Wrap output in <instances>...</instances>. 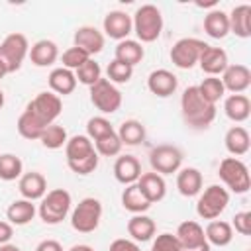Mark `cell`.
I'll return each instance as SVG.
<instances>
[{"instance_id":"6da1fadb","label":"cell","mask_w":251,"mask_h":251,"mask_svg":"<svg viewBox=\"0 0 251 251\" xmlns=\"http://www.w3.org/2000/svg\"><path fill=\"white\" fill-rule=\"evenodd\" d=\"M180 112L184 124L190 126L192 129H206L216 118V106L206 102L196 86L184 88L180 96Z\"/></svg>"},{"instance_id":"7a4b0ae2","label":"cell","mask_w":251,"mask_h":251,"mask_svg":"<svg viewBox=\"0 0 251 251\" xmlns=\"http://www.w3.org/2000/svg\"><path fill=\"white\" fill-rule=\"evenodd\" d=\"M131 24H133V31H135L137 39L141 43H151L163 31V14L157 6L143 4L135 10V14L131 18Z\"/></svg>"},{"instance_id":"3957f363","label":"cell","mask_w":251,"mask_h":251,"mask_svg":"<svg viewBox=\"0 0 251 251\" xmlns=\"http://www.w3.org/2000/svg\"><path fill=\"white\" fill-rule=\"evenodd\" d=\"M71 204H73L71 192L65 190V188H55V190H49L41 198L37 214L45 224L55 226V224H61L67 218V214L71 212Z\"/></svg>"},{"instance_id":"277c9868","label":"cell","mask_w":251,"mask_h":251,"mask_svg":"<svg viewBox=\"0 0 251 251\" xmlns=\"http://www.w3.org/2000/svg\"><path fill=\"white\" fill-rule=\"evenodd\" d=\"M218 175L224 180V184L231 192H235V194H245L249 190V186H251L249 169L237 157H226V159H222V163L218 167Z\"/></svg>"},{"instance_id":"5b68a950","label":"cell","mask_w":251,"mask_h":251,"mask_svg":"<svg viewBox=\"0 0 251 251\" xmlns=\"http://www.w3.org/2000/svg\"><path fill=\"white\" fill-rule=\"evenodd\" d=\"M100 220H102V202L98 198H92V196L82 198L71 214V226L78 233L94 231L98 227Z\"/></svg>"},{"instance_id":"8992f818","label":"cell","mask_w":251,"mask_h":251,"mask_svg":"<svg viewBox=\"0 0 251 251\" xmlns=\"http://www.w3.org/2000/svg\"><path fill=\"white\" fill-rule=\"evenodd\" d=\"M27 53H29V43L24 33L14 31L6 35L0 43V61L8 73H16L22 67Z\"/></svg>"},{"instance_id":"52a82bcc","label":"cell","mask_w":251,"mask_h":251,"mask_svg":"<svg viewBox=\"0 0 251 251\" xmlns=\"http://www.w3.org/2000/svg\"><path fill=\"white\" fill-rule=\"evenodd\" d=\"M229 204V192L220 184H210L196 202V214L204 220H216Z\"/></svg>"},{"instance_id":"ba28073f","label":"cell","mask_w":251,"mask_h":251,"mask_svg":"<svg viewBox=\"0 0 251 251\" xmlns=\"http://www.w3.org/2000/svg\"><path fill=\"white\" fill-rule=\"evenodd\" d=\"M90 102L102 114H114L122 106V92L108 78H100L90 86Z\"/></svg>"},{"instance_id":"9c48e42d","label":"cell","mask_w":251,"mask_h":251,"mask_svg":"<svg viewBox=\"0 0 251 251\" xmlns=\"http://www.w3.org/2000/svg\"><path fill=\"white\" fill-rule=\"evenodd\" d=\"M206 47H208V43H204L202 39L182 37V39H178L173 45V49H171V61L178 69H192L198 63V59H200V55H202V51Z\"/></svg>"},{"instance_id":"30bf717a","label":"cell","mask_w":251,"mask_h":251,"mask_svg":"<svg viewBox=\"0 0 251 251\" xmlns=\"http://www.w3.org/2000/svg\"><path fill=\"white\" fill-rule=\"evenodd\" d=\"M25 110H29L41 124L51 126L55 124V120L61 116L63 112V102L61 96H57L55 92H39L27 106Z\"/></svg>"},{"instance_id":"8fae6325","label":"cell","mask_w":251,"mask_h":251,"mask_svg":"<svg viewBox=\"0 0 251 251\" xmlns=\"http://www.w3.org/2000/svg\"><path fill=\"white\" fill-rule=\"evenodd\" d=\"M149 163H151L153 171L159 173L161 176L163 175H173L182 165V151L176 145H169V143L157 145L149 153Z\"/></svg>"},{"instance_id":"7c38bea8","label":"cell","mask_w":251,"mask_h":251,"mask_svg":"<svg viewBox=\"0 0 251 251\" xmlns=\"http://www.w3.org/2000/svg\"><path fill=\"white\" fill-rule=\"evenodd\" d=\"M104 33L112 39L124 41L127 39V35L133 31V24H131V16L122 12V10H112L104 16Z\"/></svg>"},{"instance_id":"4fadbf2b","label":"cell","mask_w":251,"mask_h":251,"mask_svg":"<svg viewBox=\"0 0 251 251\" xmlns=\"http://www.w3.org/2000/svg\"><path fill=\"white\" fill-rule=\"evenodd\" d=\"M222 84L231 94H241L251 86V71L245 65H227L222 73Z\"/></svg>"},{"instance_id":"5bb4252c","label":"cell","mask_w":251,"mask_h":251,"mask_svg":"<svg viewBox=\"0 0 251 251\" xmlns=\"http://www.w3.org/2000/svg\"><path fill=\"white\" fill-rule=\"evenodd\" d=\"M176 86H178V78H176V75H173V73L167 71V69L151 71L149 76H147V88H149V92L155 94V96L167 98V96L175 94Z\"/></svg>"},{"instance_id":"9a60e30c","label":"cell","mask_w":251,"mask_h":251,"mask_svg":"<svg viewBox=\"0 0 251 251\" xmlns=\"http://www.w3.org/2000/svg\"><path fill=\"white\" fill-rule=\"evenodd\" d=\"M18 190L22 194V198L25 200H41L45 194H47V180L41 173L37 171H29V173H24L20 176V182H18Z\"/></svg>"},{"instance_id":"2e32d148","label":"cell","mask_w":251,"mask_h":251,"mask_svg":"<svg viewBox=\"0 0 251 251\" xmlns=\"http://www.w3.org/2000/svg\"><path fill=\"white\" fill-rule=\"evenodd\" d=\"M175 237H176V241L180 245V251L208 243L206 241V235H204V227L198 222H194V220H186V222L178 224Z\"/></svg>"},{"instance_id":"e0dca14e","label":"cell","mask_w":251,"mask_h":251,"mask_svg":"<svg viewBox=\"0 0 251 251\" xmlns=\"http://www.w3.org/2000/svg\"><path fill=\"white\" fill-rule=\"evenodd\" d=\"M75 47L86 51L92 57L104 49V33L94 25H80L75 31Z\"/></svg>"},{"instance_id":"ac0fdd59","label":"cell","mask_w":251,"mask_h":251,"mask_svg":"<svg viewBox=\"0 0 251 251\" xmlns=\"http://www.w3.org/2000/svg\"><path fill=\"white\" fill-rule=\"evenodd\" d=\"M198 65L200 69L208 75V76H216V75H222L227 67V53L222 49V47H212L208 45L200 59H198Z\"/></svg>"},{"instance_id":"d6986e66","label":"cell","mask_w":251,"mask_h":251,"mask_svg":"<svg viewBox=\"0 0 251 251\" xmlns=\"http://www.w3.org/2000/svg\"><path fill=\"white\" fill-rule=\"evenodd\" d=\"M137 186H139V190H141V194L151 202V204H155V202H161L163 198H165V194H167V182H165V178L159 175V173H143L141 176H139V180H137Z\"/></svg>"},{"instance_id":"ffe728a7","label":"cell","mask_w":251,"mask_h":251,"mask_svg":"<svg viewBox=\"0 0 251 251\" xmlns=\"http://www.w3.org/2000/svg\"><path fill=\"white\" fill-rule=\"evenodd\" d=\"M114 176L122 184H133L141 176V163L133 155H122L114 163Z\"/></svg>"},{"instance_id":"44dd1931","label":"cell","mask_w":251,"mask_h":251,"mask_svg":"<svg viewBox=\"0 0 251 251\" xmlns=\"http://www.w3.org/2000/svg\"><path fill=\"white\" fill-rule=\"evenodd\" d=\"M27 55L35 67H49L59 59V47L51 39H39L29 47Z\"/></svg>"},{"instance_id":"7402d4cb","label":"cell","mask_w":251,"mask_h":251,"mask_svg":"<svg viewBox=\"0 0 251 251\" xmlns=\"http://www.w3.org/2000/svg\"><path fill=\"white\" fill-rule=\"evenodd\" d=\"M229 31L235 33L241 39H247L251 35V6L249 4H239L235 6L229 14Z\"/></svg>"},{"instance_id":"603a6c76","label":"cell","mask_w":251,"mask_h":251,"mask_svg":"<svg viewBox=\"0 0 251 251\" xmlns=\"http://www.w3.org/2000/svg\"><path fill=\"white\" fill-rule=\"evenodd\" d=\"M176 188L182 196L192 198L202 190V173L194 167H184L176 175Z\"/></svg>"},{"instance_id":"cb8c5ba5","label":"cell","mask_w":251,"mask_h":251,"mask_svg":"<svg viewBox=\"0 0 251 251\" xmlns=\"http://www.w3.org/2000/svg\"><path fill=\"white\" fill-rule=\"evenodd\" d=\"M155 222L153 218L145 216V214H133V218L127 220V233L131 235V239L135 243H143L149 241L155 235Z\"/></svg>"},{"instance_id":"d4e9b609","label":"cell","mask_w":251,"mask_h":251,"mask_svg":"<svg viewBox=\"0 0 251 251\" xmlns=\"http://www.w3.org/2000/svg\"><path fill=\"white\" fill-rule=\"evenodd\" d=\"M49 88L51 92H55L57 96H65L71 94L76 88V76L73 71L65 69V67H57L49 73Z\"/></svg>"},{"instance_id":"484cf974","label":"cell","mask_w":251,"mask_h":251,"mask_svg":"<svg viewBox=\"0 0 251 251\" xmlns=\"http://www.w3.org/2000/svg\"><path fill=\"white\" fill-rule=\"evenodd\" d=\"M204 235H206V241L210 245H216V247H226L231 243L233 239V227L229 222H224V220H212L206 229H204Z\"/></svg>"},{"instance_id":"4316f807","label":"cell","mask_w":251,"mask_h":251,"mask_svg":"<svg viewBox=\"0 0 251 251\" xmlns=\"http://www.w3.org/2000/svg\"><path fill=\"white\" fill-rule=\"evenodd\" d=\"M35 204L31 200H25V198H20V200H14L8 210H6V218L12 226H25L33 220L35 216Z\"/></svg>"},{"instance_id":"83f0119b","label":"cell","mask_w":251,"mask_h":251,"mask_svg":"<svg viewBox=\"0 0 251 251\" xmlns=\"http://www.w3.org/2000/svg\"><path fill=\"white\" fill-rule=\"evenodd\" d=\"M224 112L231 122H245L251 114V100L245 94H229L224 102Z\"/></svg>"},{"instance_id":"f1b7e54d","label":"cell","mask_w":251,"mask_h":251,"mask_svg":"<svg viewBox=\"0 0 251 251\" xmlns=\"http://www.w3.org/2000/svg\"><path fill=\"white\" fill-rule=\"evenodd\" d=\"M226 149L233 155V157H241L249 151V145H251V139H249V131L241 126H233L227 129L226 137Z\"/></svg>"},{"instance_id":"f546056e","label":"cell","mask_w":251,"mask_h":251,"mask_svg":"<svg viewBox=\"0 0 251 251\" xmlns=\"http://www.w3.org/2000/svg\"><path fill=\"white\" fill-rule=\"evenodd\" d=\"M204 31L214 39H224L229 33V20L224 10H212L204 16Z\"/></svg>"},{"instance_id":"4dcf8cb0","label":"cell","mask_w":251,"mask_h":251,"mask_svg":"<svg viewBox=\"0 0 251 251\" xmlns=\"http://www.w3.org/2000/svg\"><path fill=\"white\" fill-rule=\"evenodd\" d=\"M145 57V49L139 41L135 39H124V41H118L116 45V57L118 61L129 65V67H135L137 63H141V59Z\"/></svg>"},{"instance_id":"1f68e13d","label":"cell","mask_w":251,"mask_h":251,"mask_svg":"<svg viewBox=\"0 0 251 251\" xmlns=\"http://www.w3.org/2000/svg\"><path fill=\"white\" fill-rule=\"evenodd\" d=\"M122 206L127 212H131V214H143V212H147L151 208V202L141 194L137 182H133V184H127L124 188V192H122Z\"/></svg>"},{"instance_id":"d6a6232c","label":"cell","mask_w":251,"mask_h":251,"mask_svg":"<svg viewBox=\"0 0 251 251\" xmlns=\"http://www.w3.org/2000/svg\"><path fill=\"white\" fill-rule=\"evenodd\" d=\"M96 149H94V143L88 135H73L71 139H67L65 143V155H67V163L69 161H78V159H84L88 155H92Z\"/></svg>"},{"instance_id":"836d02e7","label":"cell","mask_w":251,"mask_h":251,"mask_svg":"<svg viewBox=\"0 0 251 251\" xmlns=\"http://www.w3.org/2000/svg\"><path fill=\"white\" fill-rule=\"evenodd\" d=\"M16 127H18V133H20L22 137H25V139L31 141V139H39L41 133H43V129H45L47 126L41 124L29 110H24V112L20 114V118H18Z\"/></svg>"},{"instance_id":"e575fe53","label":"cell","mask_w":251,"mask_h":251,"mask_svg":"<svg viewBox=\"0 0 251 251\" xmlns=\"http://www.w3.org/2000/svg\"><path fill=\"white\" fill-rule=\"evenodd\" d=\"M116 133L122 145H139L145 139V126L139 120H126Z\"/></svg>"},{"instance_id":"d590c367","label":"cell","mask_w":251,"mask_h":251,"mask_svg":"<svg viewBox=\"0 0 251 251\" xmlns=\"http://www.w3.org/2000/svg\"><path fill=\"white\" fill-rule=\"evenodd\" d=\"M24 175V163L14 153L0 155V178L2 180H16Z\"/></svg>"},{"instance_id":"8d00e7d4","label":"cell","mask_w":251,"mask_h":251,"mask_svg":"<svg viewBox=\"0 0 251 251\" xmlns=\"http://www.w3.org/2000/svg\"><path fill=\"white\" fill-rule=\"evenodd\" d=\"M196 88H198L200 96H202L206 102L214 104V106H216V102L226 94V88H224V84H222V80H220L218 76H206Z\"/></svg>"},{"instance_id":"74e56055","label":"cell","mask_w":251,"mask_h":251,"mask_svg":"<svg viewBox=\"0 0 251 251\" xmlns=\"http://www.w3.org/2000/svg\"><path fill=\"white\" fill-rule=\"evenodd\" d=\"M67 129L63 127V126H59V124H51V126H47L45 129H43V133H41V137H39V141L43 143V147H47V149H61L65 143H67Z\"/></svg>"},{"instance_id":"f35d334b","label":"cell","mask_w":251,"mask_h":251,"mask_svg":"<svg viewBox=\"0 0 251 251\" xmlns=\"http://www.w3.org/2000/svg\"><path fill=\"white\" fill-rule=\"evenodd\" d=\"M75 76H76V82H82V84H86V86L90 88L92 84H96V82L102 78V69H100V65L90 57L84 65H80V67L75 71Z\"/></svg>"},{"instance_id":"ab89813d","label":"cell","mask_w":251,"mask_h":251,"mask_svg":"<svg viewBox=\"0 0 251 251\" xmlns=\"http://www.w3.org/2000/svg\"><path fill=\"white\" fill-rule=\"evenodd\" d=\"M110 133H114V127H112L110 120H106L104 116H94L86 122V135L90 139L96 141V139H100L104 135H110Z\"/></svg>"},{"instance_id":"60d3db41","label":"cell","mask_w":251,"mask_h":251,"mask_svg":"<svg viewBox=\"0 0 251 251\" xmlns=\"http://www.w3.org/2000/svg\"><path fill=\"white\" fill-rule=\"evenodd\" d=\"M94 149L98 155H104V157H114L122 151V141L118 137V133H110V135H104L100 139L94 141Z\"/></svg>"},{"instance_id":"b9f144b4","label":"cell","mask_w":251,"mask_h":251,"mask_svg":"<svg viewBox=\"0 0 251 251\" xmlns=\"http://www.w3.org/2000/svg\"><path fill=\"white\" fill-rule=\"evenodd\" d=\"M106 73H108V80H110V82L124 84V82H127V80L131 78L133 67H129V65H126V63H122V61L114 59V61H110Z\"/></svg>"},{"instance_id":"7bdbcfd3","label":"cell","mask_w":251,"mask_h":251,"mask_svg":"<svg viewBox=\"0 0 251 251\" xmlns=\"http://www.w3.org/2000/svg\"><path fill=\"white\" fill-rule=\"evenodd\" d=\"M90 59V55L86 53V51H82V49H78V47H69L65 53H63V57H61V63H63V67L65 69H69V71H76L80 65H84L86 61Z\"/></svg>"},{"instance_id":"ee69618b","label":"cell","mask_w":251,"mask_h":251,"mask_svg":"<svg viewBox=\"0 0 251 251\" xmlns=\"http://www.w3.org/2000/svg\"><path fill=\"white\" fill-rule=\"evenodd\" d=\"M98 153L94 151L92 155H88V157H84V159H78V161H69L67 165H69V169L73 171V173H76V175H90V173H94L96 171V167H98Z\"/></svg>"},{"instance_id":"f6af8a7d","label":"cell","mask_w":251,"mask_h":251,"mask_svg":"<svg viewBox=\"0 0 251 251\" xmlns=\"http://www.w3.org/2000/svg\"><path fill=\"white\" fill-rule=\"evenodd\" d=\"M151 251H180V245L173 233H161L155 237Z\"/></svg>"},{"instance_id":"bcb514c9","label":"cell","mask_w":251,"mask_h":251,"mask_svg":"<svg viewBox=\"0 0 251 251\" xmlns=\"http://www.w3.org/2000/svg\"><path fill=\"white\" fill-rule=\"evenodd\" d=\"M231 227H235V231L241 235H251V212H247V210L237 212L233 216Z\"/></svg>"},{"instance_id":"7dc6e473","label":"cell","mask_w":251,"mask_h":251,"mask_svg":"<svg viewBox=\"0 0 251 251\" xmlns=\"http://www.w3.org/2000/svg\"><path fill=\"white\" fill-rule=\"evenodd\" d=\"M108 251H141V247L133 241V239H126V237H118L110 243Z\"/></svg>"},{"instance_id":"c3c4849f","label":"cell","mask_w":251,"mask_h":251,"mask_svg":"<svg viewBox=\"0 0 251 251\" xmlns=\"http://www.w3.org/2000/svg\"><path fill=\"white\" fill-rule=\"evenodd\" d=\"M12 235H14V227H12V224H10V222H0V245L10 243Z\"/></svg>"},{"instance_id":"681fc988","label":"cell","mask_w":251,"mask_h":251,"mask_svg":"<svg viewBox=\"0 0 251 251\" xmlns=\"http://www.w3.org/2000/svg\"><path fill=\"white\" fill-rule=\"evenodd\" d=\"M35 251H63V245H61L57 239H43V241L35 247Z\"/></svg>"},{"instance_id":"f907efd6","label":"cell","mask_w":251,"mask_h":251,"mask_svg":"<svg viewBox=\"0 0 251 251\" xmlns=\"http://www.w3.org/2000/svg\"><path fill=\"white\" fill-rule=\"evenodd\" d=\"M69 251H94L90 245H84V243H78V245H73Z\"/></svg>"},{"instance_id":"816d5d0a","label":"cell","mask_w":251,"mask_h":251,"mask_svg":"<svg viewBox=\"0 0 251 251\" xmlns=\"http://www.w3.org/2000/svg\"><path fill=\"white\" fill-rule=\"evenodd\" d=\"M0 251H22V249L14 243H4V245H0Z\"/></svg>"},{"instance_id":"f5cc1de1","label":"cell","mask_w":251,"mask_h":251,"mask_svg":"<svg viewBox=\"0 0 251 251\" xmlns=\"http://www.w3.org/2000/svg\"><path fill=\"white\" fill-rule=\"evenodd\" d=\"M184 251H212V245L204 243V245H198V247H192V249H184Z\"/></svg>"},{"instance_id":"db71d44e","label":"cell","mask_w":251,"mask_h":251,"mask_svg":"<svg viewBox=\"0 0 251 251\" xmlns=\"http://www.w3.org/2000/svg\"><path fill=\"white\" fill-rule=\"evenodd\" d=\"M4 75H8V71H6V67L2 65V61H0V78H4Z\"/></svg>"},{"instance_id":"11a10c76","label":"cell","mask_w":251,"mask_h":251,"mask_svg":"<svg viewBox=\"0 0 251 251\" xmlns=\"http://www.w3.org/2000/svg\"><path fill=\"white\" fill-rule=\"evenodd\" d=\"M2 106H4V92L0 90V108H2Z\"/></svg>"}]
</instances>
